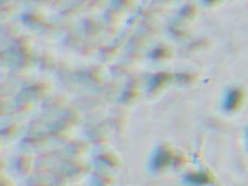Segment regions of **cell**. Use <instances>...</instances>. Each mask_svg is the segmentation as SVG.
Instances as JSON below:
<instances>
[{
	"mask_svg": "<svg viewBox=\"0 0 248 186\" xmlns=\"http://www.w3.org/2000/svg\"><path fill=\"white\" fill-rule=\"evenodd\" d=\"M241 97H242V94L239 90H237V89L232 90L229 93L227 101H226V108L229 110L234 109L238 106V104L241 100Z\"/></svg>",
	"mask_w": 248,
	"mask_h": 186,
	"instance_id": "6da1fadb",
	"label": "cell"
}]
</instances>
